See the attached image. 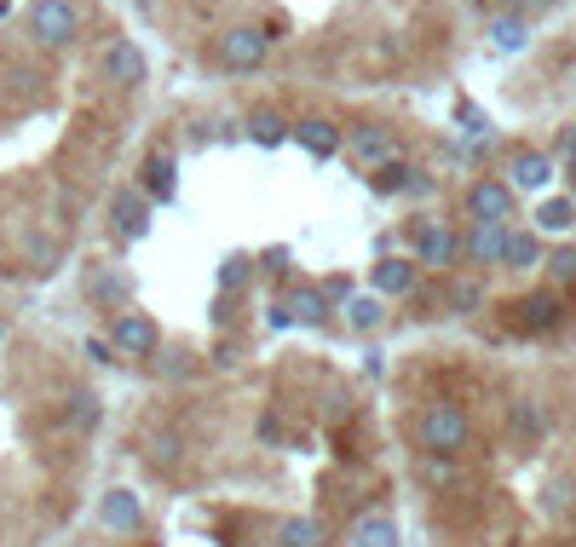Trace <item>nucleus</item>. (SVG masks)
Returning <instances> with one entry per match:
<instances>
[{"instance_id":"nucleus-28","label":"nucleus","mask_w":576,"mask_h":547,"mask_svg":"<svg viewBox=\"0 0 576 547\" xmlns=\"http://www.w3.org/2000/svg\"><path fill=\"white\" fill-rule=\"evenodd\" d=\"M537 226L542 231H571L576 226V202L571 196H548L542 208H537Z\"/></svg>"},{"instance_id":"nucleus-22","label":"nucleus","mask_w":576,"mask_h":547,"mask_svg":"<svg viewBox=\"0 0 576 547\" xmlns=\"http://www.w3.org/2000/svg\"><path fill=\"white\" fill-rule=\"evenodd\" d=\"M156 375L173 380V387H184V380L202 375V352L196 347H156Z\"/></svg>"},{"instance_id":"nucleus-39","label":"nucleus","mask_w":576,"mask_h":547,"mask_svg":"<svg viewBox=\"0 0 576 547\" xmlns=\"http://www.w3.org/2000/svg\"><path fill=\"white\" fill-rule=\"evenodd\" d=\"M565 179H571V191H576V156L565 161Z\"/></svg>"},{"instance_id":"nucleus-40","label":"nucleus","mask_w":576,"mask_h":547,"mask_svg":"<svg viewBox=\"0 0 576 547\" xmlns=\"http://www.w3.org/2000/svg\"><path fill=\"white\" fill-rule=\"evenodd\" d=\"M0 347H7V312H0Z\"/></svg>"},{"instance_id":"nucleus-16","label":"nucleus","mask_w":576,"mask_h":547,"mask_svg":"<svg viewBox=\"0 0 576 547\" xmlns=\"http://www.w3.org/2000/svg\"><path fill=\"white\" fill-rule=\"evenodd\" d=\"M507 185L513 191H548L553 185V156H542V150H513V161H507Z\"/></svg>"},{"instance_id":"nucleus-5","label":"nucleus","mask_w":576,"mask_h":547,"mask_svg":"<svg viewBox=\"0 0 576 547\" xmlns=\"http://www.w3.org/2000/svg\"><path fill=\"white\" fill-rule=\"evenodd\" d=\"M409 248H416V266L449 271L461 259V236L444 226V219H409Z\"/></svg>"},{"instance_id":"nucleus-34","label":"nucleus","mask_w":576,"mask_h":547,"mask_svg":"<svg viewBox=\"0 0 576 547\" xmlns=\"http://www.w3.org/2000/svg\"><path fill=\"white\" fill-rule=\"evenodd\" d=\"M87 357H93V363H116V347H110V335H93V340H87Z\"/></svg>"},{"instance_id":"nucleus-7","label":"nucleus","mask_w":576,"mask_h":547,"mask_svg":"<svg viewBox=\"0 0 576 547\" xmlns=\"http://www.w3.org/2000/svg\"><path fill=\"white\" fill-rule=\"evenodd\" d=\"M467 219L472 226H513V185L496 173L472 179L467 185Z\"/></svg>"},{"instance_id":"nucleus-36","label":"nucleus","mask_w":576,"mask_h":547,"mask_svg":"<svg viewBox=\"0 0 576 547\" xmlns=\"http://www.w3.org/2000/svg\"><path fill=\"white\" fill-rule=\"evenodd\" d=\"M260 271H272V277H288V248H272L265 254V266Z\"/></svg>"},{"instance_id":"nucleus-2","label":"nucleus","mask_w":576,"mask_h":547,"mask_svg":"<svg viewBox=\"0 0 576 547\" xmlns=\"http://www.w3.org/2000/svg\"><path fill=\"white\" fill-rule=\"evenodd\" d=\"M93 70H98V81H105V87H116V93H139L144 81H151V58H144V47H133L128 35H110L105 47H98Z\"/></svg>"},{"instance_id":"nucleus-20","label":"nucleus","mask_w":576,"mask_h":547,"mask_svg":"<svg viewBox=\"0 0 576 547\" xmlns=\"http://www.w3.org/2000/svg\"><path fill=\"white\" fill-rule=\"evenodd\" d=\"M416 277H421V266H416V259H375V294L386 300V294H416Z\"/></svg>"},{"instance_id":"nucleus-15","label":"nucleus","mask_w":576,"mask_h":547,"mask_svg":"<svg viewBox=\"0 0 576 547\" xmlns=\"http://www.w3.org/2000/svg\"><path fill=\"white\" fill-rule=\"evenodd\" d=\"M542 433H548V410L537 398H513L507 403V438L519 443V450H530V443H542Z\"/></svg>"},{"instance_id":"nucleus-29","label":"nucleus","mask_w":576,"mask_h":547,"mask_svg":"<svg viewBox=\"0 0 576 547\" xmlns=\"http://www.w3.org/2000/svg\"><path fill=\"white\" fill-rule=\"evenodd\" d=\"M490 40H496L502 52H519L530 40V24H525V17H490Z\"/></svg>"},{"instance_id":"nucleus-18","label":"nucleus","mask_w":576,"mask_h":547,"mask_svg":"<svg viewBox=\"0 0 576 547\" xmlns=\"http://www.w3.org/2000/svg\"><path fill=\"white\" fill-rule=\"evenodd\" d=\"M507 231H513V226H472V231L461 236V254L472 259V266H502Z\"/></svg>"},{"instance_id":"nucleus-24","label":"nucleus","mask_w":576,"mask_h":547,"mask_svg":"<svg viewBox=\"0 0 576 547\" xmlns=\"http://www.w3.org/2000/svg\"><path fill=\"white\" fill-rule=\"evenodd\" d=\"M288 133H295V121H283L272 105H260V110L249 116V138H254L260 150H283V145H288Z\"/></svg>"},{"instance_id":"nucleus-10","label":"nucleus","mask_w":576,"mask_h":547,"mask_svg":"<svg viewBox=\"0 0 576 547\" xmlns=\"http://www.w3.org/2000/svg\"><path fill=\"white\" fill-rule=\"evenodd\" d=\"M295 145L312 156V161H328V156H340V145H346V133H340V121L335 116H305V121H295Z\"/></svg>"},{"instance_id":"nucleus-1","label":"nucleus","mask_w":576,"mask_h":547,"mask_svg":"<svg viewBox=\"0 0 576 547\" xmlns=\"http://www.w3.org/2000/svg\"><path fill=\"white\" fill-rule=\"evenodd\" d=\"M416 443H421V455L461 461L472 450V415L461 410L456 398H432L427 410L416 415Z\"/></svg>"},{"instance_id":"nucleus-3","label":"nucleus","mask_w":576,"mask_h":547,"mask_svg":"<svg viewBox=\"0 0 576 547\" xmlns=\"http://www.w3.org/2000/svg\"><path fill=\"white\" fill-rule=\"evenodd\" d=\"M24 24L35 35V47L64 52V47L81 40V7H75V0H35V7L24 12Z\"/></svg>"},{"instance_id":"nucleus-17","label":"nucleus","mask_w":576,"mask_h":547,"mask_svg":"<svg viewBox=\"0 0 576 547\" xmlns=\"http://www.w3.org/2000/svg\"><path fill=\"white\" fill-rule=\"evenodd\" d=\"M87 294L98 300V306H110V312H128V300H133V277L121 271V266H98L87 277Z\"/></svg>"},{"instance_id":"nucleus-27","label":"nucleus","mask_w":576,"mask_h":547,"mask_svg":"<svg viewBox=\"0 0 576 547\" xmlns=\"http://www.w3.org/2000/svg\"><path fill=\"white\" fill-rule=\"evenodd\" d=\"M346 323H352L358 335L381 329V323H386V306H381V294H352V300H346Z\"/></svg>"},{"instance_id":"nucleus-11","label":"nucleus","mask_w":576,"mask_h":547,"mask_svg":"<svg viewBox=\"0 0 576 547\" xmlns=\"http://www.w3.org/2000/svg\"><path fill=\"white\" fill-rule=\"evenodd\" d=\"M133 191H139L144 202H173V196H179V161H173V150H151V156H144Z\"/></svg>"},{"instance_id":"nucleus-26","label":"nucleus","mask_w":576,"mask_h":547,"mask_svg":"<svg viewBox=\"0 0 576 547\" xmlns=\"http://www.w3.org/2000/svg\"><path fill=\"white\" fill-rule=\"evenodd\" d=\"M98 421H105V403H98V392H87V387L70 392V403H64V427H70V433H93Z\"/></svg>"},{"instance_id":"nucleus-6","label":"nucleus","mask_w":576,"mask_h":547,"mask_svg":"<svg viewBox=\"0 0 576 547\" xmlns=\"http://www.w3.org/2000/svg\"><path fill=\"white\" fill-rule=\"evenodd\" d=\"M507 323L519 335H553L565 323V294H553V289H530V294H519L507 306Z\"/></svg>"},{"instance_id":"nucleus-19","label":"nucleus","mask_w":576,"mask_h":547,"mask_svg":"<svg viewBox=\"0 0 576 547\" xmlns=\"http://www.w3.org/2000/svg\"><path fill=\"white\" fill-rule=\"evenodd\" d=\"M346 542H352V547H404L393 513H358L352 531H346Z\"/></svg>"},{"instance_id":"nucleus-35","label":"nucleus","mask_w":576,"mask_h":547,"mask_svg":"<svg viewBox=\"0 0 576 547\" xmlns=\"http://www.w3.org/2000/svg\"><path fill=\"white\" fill-rule=\"evenodd\" d=\"M317 289L328 294V306H335V300H352V282L346 277H328V282H317Z\"/></svg>"},{"instance_id":"nucleus-9","label":"nucleus","mask_w":576,"mask_h":547,"mask_svg":"<svg viewBox=\"0 0 576 547\" xmlns=\"http://www.w3.org/2000/svg\"><path fill=\"white\" fill-rule=\"evenodd\" d=\"M98 524L116 536H139L144 531V496L139 490H105L98 496Z\"/></svg>"},{"instance_id":"nucleus-12","label":"nucleus","mask_w":576,"mask_h":547,"mask_svg":"<svg viewBox=\"0 0 576 547\" xmlns=\"http://www.w3.org/2000/svg\"><path fill=\"white\" fill-rule=\"evenodd\" d=\"M369 191H375V196H427L432 191V179L421 173V168H409V161H386V168H375V173H369Z\"/></svg>"},{"instance_id":"nucleus-37","label":"nucleus","mask_w":576,"mask_h":547,"mask_svg":"<svg viewBox=\"0 0 576 547\" xmlns=\"http://www.w3.org/2000/svg\"><path fill=\"white\" fill-rule=\"evenodd\" d=\"M513 7H519V12H513V17H530V12H548V7H553V0H513Z\"/></svg>"},{"instance_id":"nucleus-30","label":"nucleus","mask_w":576,"mask_h":547,"mask_svg":"<svg viewBox=\"0 0 576 547\" xmlns=\"http://www.w3.org/2000/svg\"><path fill=\"white\" fill-rule=\"evenodd\" d=\"M548 277H553V294H565V289H576V248H553L548 259Z\"/></svg>"},{"instance_id":"nucleus-14","label":"nucleus","mask_w":576,"mask_h":547,"mask_svg":"<svg viewBox=\"0 0 576 547\" xmlns=\"http://www.w3.org/2000/svg\"><path fill=\"white\" fill-rule=\"evenodd\" d=\"M346 145H352V156L363 161L369 173H375V168H386V161H393V133H386L381 121H358V127L346 133Z\"/></svg>"},{"instance_id":"nucleus-25","label":"nucleus","mask_w":576,"mask_h":547,"mask_svg":"<svg viewBox=\"0 0 576 547\" xmlns=\"http://www.w3.org/2000/svg\"><path fill=\"white\" fill-rule=\"evenodd\" d=\"M328 536H323V524L312 519V513H288V519H277V547H323Z\"/></svg>"},{"instance_id":"nucleus-21","label":"nucleus","mask_w":576,"mask_h":547,"mask_svg":"<svg viewBox=\"0 0 576 547\" xmlns=\"http://www.w3.org/2000/svg\"><path fill=\"white\" fill-rule=\"evenodd\" d=\"M283 306H288V317L295 323H328V294L317 289V282H295L288 294H277Z\"/></svg>"},{"instance_id":"nucleus-4","label":"nucleus","mask_w":576,"mask_h":547,"mask_svg":"<svg viewBox=\"0 0 576 547\" xmlns=\"http://www.w3.org/2000/svg\"><path fill=\"white\" fill-rule=\"evenodd\" d=\"M272 29H254V24H237V29H225L219 35V47H214V58H219V70H231V75H254L260 64H265V52H272Z\"/></svg>"},{"instance_id":"nucleus-31","label":"nucleus","mask_w":576,"mask_h":547,"mask_svg":"<svg viewBox=\"0 0 576 547\" xmlns=\"http://www.w3.org/2000/svg\"><path fill=\"white\" fill-rule=\"evenodd\" d=\"M249 277H254V259L249 254H231V259H225V266H219V294H242V289H249Z\"/></svg>"},{"instance_id":"nucleus-8","label":"nucleus","mask_w":576,"mask_h":547,"mask_svg":"<svg viewBox=\"0 0 576 547\" xmlns=\"http://www.w3.org/2000/svg\"><path fill=\"white\" fill-rule=\"evenodd\" d=\"M110 347L116 352H128V357H156V347H161V329H156V317L151 312H116V323H110Z\"/></svg>"},{"instance_id":"nucleus-33","label":"nucleus","mask_w":576,"mask_h":547,"mask_svg":"<svg viewBox=\"0 0 576 547\" xmlns=\"http://www.w3.org/2000/svg\"><path fill=\"white\" fill-rule=\"evenodd\" d=\"M456 121H461V127H467L472 138H490V121H484L479 110H472V105H461V110H456Z\"/></svg>"},{"instance_id":"nucleus-23","label":"nucleus","mask_w":576,"mask_h":547,"mask_svg":"<svg viewBox=\"0 0 576 547\" xmlns=\"http://www.w3.org/2000/svg\"><path fill=\"white\" fill-rule=\"evenodd\" d=\"M542 259H548V248H542L537 231H507V248H502V266L507 271H537Z\"/></svg>"},{"instance_id":"nucleus-38","label":"nucleus","mask_w":576,"mask_h":547,"mask_svg":"<svg viewBox=\"0 0 576 547\" xmlns=\"http://www.w3.org/2000/svg\"><path fill=\"white\" fill-rule=\"evenodd\" d=\"M272 329H295V317H288V306H283V300L272 306Z\"/></svg>"},{"instance_id":"nucleus-32","label":"nucleus","mask_w":576,"mask_h":547,"mask_svg":"<svg viewBox=\"0 0 576 547\" xmlns=\"http://www.w3.org/2000/svg\"><path fill=\"white\" fill-rule=\"evenodd\" d=\"M444 300H449V312H461V317H467V312H479V306H484V289H479V282H467V277H456Z\"/></svg>"},{"instance_id":"nucleus-13","label":"nucleus","mask_w":576,"mask_h":547,"mask_svg":"<svg viewBox=\"0 0 576 547\" xmlns=\"http://www.w3.org/2000/svg\"><path fill=\"white\" fill-rule=\"evenodd\" d=\"M110 219H116V236L121 242H144V236H151V202H144L139 191H116Z\"/></svg>"}]
</instances>
